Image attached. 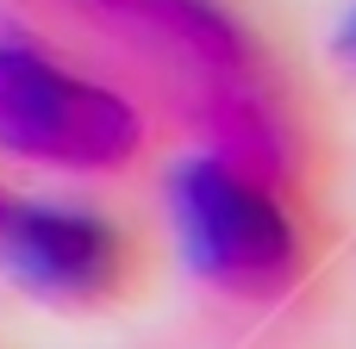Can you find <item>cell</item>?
Returning <instances> with one entry per match:
<instances>
[{"mask_svg":"<svg viewBox=\"0 0 356 349\" xmlns=\"http://www.w3.org/2000/svg\"><path fill=\"white\" fill-rule=\"evenodd\" d=\"M169 219L188 269L225 300H282L313 269V231L300 194L194 150L169 175Z\"/></svg>","mask_w":356,"mask_h":349,"instance_id":"obj_1","label":"cell"},{"mask_svg":"<svg viewBox=\"0 0 356 349\" xmlns=\"http://www.w3.org/2000/svg\"><path fill=\"white\" fill-rule=\"evenodd\" d=\"M75 6L113 44L163 69L181 100L269 75V50L232 0H75Z\"/></svg>","mask_w":356,"mask_h":349,"instance_id":"obj_4","label":"cell"},{"mask_svg":"<svg viewBox=\"0 0 356 349\" xmlns=\"http://www.w3.org/2000/svg\"><path fill=\"white\" fill-rule=\"evenodd\" d=\"M144 144L150 125L131 94L25 31H0V156L56 175H125Z\"/></svg>","mask_w":356,"mask_h":349,"instance_id":"obj_2","label":"cell"},{"mask_svg":"<svg viewBox=\"0 0 356 349\" xmlns=\"http://www.w3.org/2000/svg\"><path fill=\"white\" fill-rule=\"evenodd\" d=\"M0 212H6V194H0Z\"/></svg>","mask_w":356,"mask_h":349,"instance_id":"obj_6","label":"cell"},{"mask_svg":"<svg viewBox=\"0 0 356 349\" xmlns=\"http://www.w3.org/2000/svg\"><path fill=\"white\" fill-rule=\"evenodd\" d=\"M332 50H338V62L356 69V6L344 12V25H338V37H332Z\"/></svg>","mask_w":356,"mask_h":349,"instance_id":"obj_5","label":"cell"},{"mask_svg":"<svg viewBox=\"0 0 356 349\" xmlns=\"http://www.w3.org/2000/svg\"><path fill=\"white\" fill-rule=\"evenodd\" d=\"M0 269L44 306L94 312L138 287L144 244L125 219L56 200H6L0 212Z\"/></svg>","mask_w":356,"mask_h":349,"instance_id":"obj_3","label":"cell"}]
</instances>
